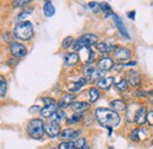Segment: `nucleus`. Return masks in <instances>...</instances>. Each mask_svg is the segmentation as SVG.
<instances>
[{"label":"nucleus","mask_w":153,"mask_h":149,"mask_svg":"<svg viewBox=\"0 0 153 149\" xmlns=\"http://www.w3.org/2000/svg\"><path fill=\"white\" fill-rule=\"evenodd\" d=\"M80 132H81L80 130H73V129L68 128V129H65V130H62L60 132V137L62 140H65V141L73 142V141H76V138L79 137Z\"/></svg>","instance_id":"6e6552de"},{"label":"nucleus","mask_w":153,"mask_h":149,"mask_svg":"<svg viewBox=\"0 0 153 149\" xmlns=\"http://www.w3.org/2000/svg\"><path fill=\"white\" fill-rule=\"evenodd\" d=\"M146 122H149V124L153 127V110L147 112V115H146Z\"/></svg>","instance_id":"f704fd0d"},{"label":"nucleus","mask_w":153,"mask_h":149,"mask_svg":"<svg viewBox=\"0 0 153 149\" xmlns=\"http://www.w3.org/2000/svg\"><path fill=\"white\" fill-rule=\"evenodd\" d=\"M58 109V104H46L44 108H41L40 109V115L42 116V117H45V118H48V117H51L54 112L57 111Z\"/></svg>","instance_id":"4468645a"},{"label":"nucleus","mask_w":153,"mask_h":149,"mask_svg":"<svg viewBox=\"0 0 153 149\" xmlns=\"http://www.w3.org/2000/svg\"><path fill=\"white\" fill-rule=\"evenodd\" d=\"M127 84H130L132 88H139L140 83H141V77L138 71H130L128 72V76H127Z\"/></svg>","instance_id":"9b49d317"},{"label":"nucleus","mask_w":153,"mask_h":149,"mask_svg":"<svg viewBox=\"0 0 153 149\" xmlns=\"http://www.w3.org/2000/svg\"><path fill=\"white\" fill-rule=\"evenodd\" d=\"M94 72H96V69H94L93 66H91V65H86V66L84 68V74H85V79H88V81H91V82H92Z\"/></svg>","instance_id":"5701e85b"},{"label":"nucleus","mask_w":153,"mask_h":149,"mask_svg":"<svg viewBox=\"0 0 153 149\" xmlns=\"http://www.w3.org/2000/svg\"><path fill=\"white\" fill-rule=\"evenodd\" d=\"M42 101H44L45 105H46V104H56V103H57L53 98H50V97H44V98H42Z\"/></svg>","instance_id":"c9c22d12"},{"label":"nucleus","mask_w":153,"mask_h":149,"mask_svg":"<svg viewBox=\"0 0 153 149\" xmlns=\"http://www.w3.org/2000/svg\"><path fill=\"white\" fill-rule=\"evenodd\" d=\"M30 12H31V11H22V12L20 13L19 16L17 17V19H18V20H21V19H24L25 17H27V16H28V13H30Z\"/></svg>","instance_id":"e433bc0d"},{"label":"nucleus","mask_w":153,"mask_h":149,"mask_svg":"<svg viewBox=\"0 0 153 149\" xmlns=\"http://www.w3.org/2000/svg\"><path fill=\"white\" fill-rule=\"evenodd\" d=\"M14 36L21 39V40H30L32 39L33 35H34V30H33V25L31 21H27V20H22L19 21L16 27H14V31H13Z\"/></svg>","instance_id":"f03ea898"},{"label":"nucleus","mask_w":153,"mask_h":149,"mask_svg":"<svg viewBox=\"0 0 153 149\" xmlns=\"http://www.w3.org/2000/svg\"><path fill=\"white\" fill-rule=\"evenodd\" d=\"M85 84H86V79H85V78H80V79H78L76 82H74V83L70 87V91H71V93H76V91H79Z\"/></svg>","instance_id":"4be33fe9"},{"label":"nucleus","mask_w":153,"mask_h":149,"mask_svg":"<svg viewBox=\"0 0 153 149\" xmlns=\"http://www.w3.org/2000/svg\"><path fill=\"white\" fill-rule=\"evenodd\" d=\"M113 56L117 62H124L130 59L131 57V51L126 47H115V50L113 51Z\"/></svg>","instance_id":"423d86ee"},{"label":"nucleus","mask_w":153,"mask_h":149,"mask_svg":"<svg viewBox=\"0 0 153 149\" xmlns=\"http://www.w3.org/2000/svg\"><path fill=\"white\" fill-rule=\"evenodd\" d=\"M54 13H56V8H54L53 4L51 1H46L44 4V14L50 18V17H53Z\"/></svg>","instance_id":"aec40b11"},{"label":"nucleus","mask_w":153,"mask_h":149,"mask_svg":"<svg viewBox=\"0 0 153 149\" xmlns=\"http://www.w3.org/2000/svg\"><path fill=\"white\" fill-rule=\"evenodd\" d=\"M58 149H76V148H74V144H73V142L64 141V142H61V143L58 146Z\"/></svg>","instance_id":"7c9ffc66"},{"label":"nucleus","mask_w":153,"mask_h":149,"mask_svg":"<svg viewBox=\"0 0 153 149\" xmlns=\"http://www.w3.org/2000/svg\"><path fill=\"white\" fill-rule=\"evenodd\" d=\"M110 107H111V108H112V110L115 111V112L125 111V110H126V108H127L126 103H125L123 99H120V98L112 101V102L110 103Z\"/></svg>","instance_id":"a211bd4d"},{"label":"nucleus","mask_w":153,"mask_h":149,"mask_svg":"<svg viewBox=\"0 0 153 149\" xmlns=\"http://www.w3.org/2000/svg\"><path fill=\"white\" fill-rule=\"evenodd\" d=\"M115 45L113 44H110V43H106V41H101V43H98L97 44V50L100 52V53H108L111 51H114L115 50Z\"/></svg>","instance_id":"2eb2a0df"},{"label":"nucleus","mask_w":153,"mask_h":149,"mask_svg":"<svg viewBox=\"0 0 153 149\" xmlns=\"http://www.w3.org/2000/svg\"><path fill=\"white\" fill-rule=\"evenodd\" d=\"M113 66H114V62H113V59L110 58V57H102V58H100L99 62H98V68H99V70H101L102 72L113 69Z\"/></svg>","instance_id":"1a4fd4ad"},{"label":"nucleus","mask_w":153,"mask_h":149,"mask_svg":"<svg viewBox=\"0 0 153 149\" xmlns=\"http://www.w3.org/2000/svg\"><path fill=\"white\" fill-rule=\"evenodd\" d=\"M26 131L31 138L40 140L45 134V123L41 118H33L27 123Z\"/></svg>","instance_id":"7ed1b4c3"},{"label":"nucleus","mask_w":153,"mask_h":149,"mask_svg":"<svg viewBox=\"0 0 153 149\" xmlns=\"http://www.w3.org/2000/svg\"><path fill=\"white\" fill-rule=\"evenodd\" d=\"M115 88H117L119 91H126L127 88H128L127 81H126V79H120L119 82L115 83Z\"/></svg>","instance_id":"cd10ccee"},{"label":"nucleus","mask_w":153,"mask_h":149,"mask_svg":"<svg viewBox=\"0 0 153 149\" xmlns=\"http://www.w3.org/2000/svg\"><path fill=\"white\" fill-rule=\"evenodd\" d=\"M26 4H31V1L30 0H14L12 2L14 7H21V6H25Z\"/></svg>","instance_id":"473e14b6"},{"label":"nucleus","mask_w":153,"mask_h":149,"mask_svg":"<svg viewBox=\"0 0 153 149\" xmlns=\"http://www.w3.org/2000/svg\"><path fill=\"white\" fill-rule=\"evenodd\" d=\"M6 90H7V81L2 74H0V97H4L6 95Z\"/></svg>","instance_id":"393cba45"},{"label":"nucleus","mask_w":153,"mask_h":149,"mask_svg":"<svg viewBox=\"0 0 153 149\" xmlns=\"http://www.w3.org/2000/svg\"><path fill=\"white\" fill-rule=\"evenodd\" d=\"M139 132H140V129H139V128H137V129L132 130L131 135H130V137H131V140H132L133 142H139V140H140Z\"/></svg>","instance_id":"2f4dec72"},{"label":"nucleus","mask_w":153,"mask_h":149,"mask_svg":"<svg viewBox=\"0 0 153 149\" xmlns=\"http://www.w3.org/2000/svg\"><path fill=\"white\" fill-rule=\"evenodd\" d=\"M71 107L76 111V114L81 115L82 112L87 111L90 109V103H87V102H73Z\"/></svg>","instance_id":"dca6fc26"},{"label":"nucleus","mask_w":153,"mask_h":149,"mask_svg":"<svg viewBox=\"0 0 153 149\" xmlns=\"http://www.w3.org/2000/svg\"><path fill=\"white\" fill-rule=\"evenodd\" d=\"M64 118H65V112L62 111L61 109H59V108L57 109V111L50 117L51 122H54V123H58V124H59Z\"/></svg>","instance_id":"412c9836"},{"label":"nucleus","mask_w":153,"mask_h":149,"mask_svg":"<svg viewBox=\"0 0 153 149\" xmlns=\"http://www.w3.org/2000/svg\"><path fill=\"white\" fill-rule=\"evenodd\" d=\"M99 96H100V93H99V90H98V88H91L90 90H88V97H90V102L91 103H94L98 101V98H99Z\"/></svg>","instance_id":"b1692460"},{"label":"nucleus","mask_w":153,"mask_h":149,"mask_svg":"<svg viewBox=\"0 0 153 149\" xmlns=\"http://www.w3.org/2000/svg\"><path fill=\"white\" fill-rule=\"evenodd\" d=\"M88 7H90L91 10H93V12H99V11H100V6H99V4L96 2V1L90 2V4H88Z\"/></svg>","instance_id":"72a5a7b5"},{"label":"nucleus","mask_w":153,"mask_h":149,"mask_svg":"<svg viewBox=\"0 0 153 149\" xmlns=\"http://www.w3.org/2000/svg\"><path fill=\"white\" fill-rule=\"evenodd\" d=\"M73 144L76 149H84L86 148V140L84 137H78L76 141H73Z\"/></svg>","instance_id":"bb28decb"},{"label":"nucleus","mask_w":153,"mask_h":149,"mask_svg":"<svg viewBox=\"0 0 153 149\" xmlns=\"http://www.w3.org/2000/svg\"><path fill=\"white\" fill-rule=\"evenodd\" d=\"M51 149H58V148H51Z\"/></svg>","instance_id":"a19ab883"},{"label":"nucleus","mask_w":153,"mask_h":149,"mask_svg":"<svg viewBox=\"0 0 153 149\" xmlns=\"http://www.w3.org/2000/svg\"><path fill=\"white\" fill-rule=\"evenodd\" d=\"M98 44V37L93 33H86L79 37L73 43V49L76 51H80L84 49H91L93 45Z\"/></svg>","instance_id":"20e7f679"},{"label":"nucleus","mask_w":153,"mask_h":149,"mask_svg":"<svg viewBox=\"0 0 153 149\" xmlns=\"http://www.w3.org/2000/svg\"><path fill=\"white\" fill-rule=\"evenodd\" d=\"M112 17H113V20H114V24L115 26H117V29H118V31L121 33V36L123 37H125L126 39H130V35H128V31H127V29H126V26L124 25V23H123V20L121 18L119 17V16H117V14H112Z\"/></svg>","instance_id":"9d476101"},{"label":"nucleus","mask_w":153,"mask_h":149,"mask_svg":"<svg viewBox=\"0 0 153 149\" xmlns=\"http://www.w3.org/2000/svg\"><path fill=\"white\" fill-rule=\"evenodd\" d=\"M64 62H65V65H67V66L76 65V63L79 62V55H78L76 52L67 53L66 56L64 57Z\"/></svg>","instance_id":"6ab92c4d"},{"label":"nucleus","mask_w":153,"mask_h":149,"mask_svg":"<svg viewBox=\"0 0 153 149\" xmlns=\"http://www.w3.org/2000/svg\"><path fill=\"white\" fill-rule=\"evenodd\" d=\"M96 118L100 126L107 129H112L117 126H119L121 121V117L118 112L113 111L112 109H107V108H97Z\"/></svg>","instance_id":"f257e3e1"},{"label":"nucleus","mask_w":153,"mask_h":149,"mask_svg":"<svg viewBox=\"0 0 153 149\" xmlns=\"http://www.w3.org/2000/svg\"><path fill=\"white\" fill-rule=\"evenodd\" d=\"M99 6H100V11H102V12L105 13V17H108V16L113 14V13H112V10H111V6H110L108 4L101 2V4H99Z\"/></svg>","instance_id":"a878e982"},{"label":"nucleus","mask_w":153,"mask_h":149,"mask_svg":"<svg viewBox=\"0 0 153 149\" xmlns=\"http://www.w3.org/2000/svg\"><path fill=\"white\" fill-rule=\"evenodd\" d=\"M81 117H82V115H80V114H76V115L71 116V117L67 120V123H68V124H76V123H78V122H80V121H81Z\"/></svg>","instance_id":"c756f323"},{"label":"nucleus","mask_w":153,"mask_h":149,"mask_svg":"<svg viewBox=\"0 0 153 149\" xmlns=\"http://www.w3.org/2000/svg\"><path fill=\"white\" fill-rule=\"evenodd\" d=\"M146 115H147V111H146V108L145 107H140L138 108V110L135 112V116H134V122L137 124H144L146 122Z\"/></svg>","instance_id":"ddd939ff"},{"label":"nucleus","mask_w":153,"mask_h":149,"mask_svg":"<svg viewBox=\"0 0 153 149\" xmlns=\"http://www.w3.org/2000/svg\"><path fill=\"white\" fill-rule=\"evenodd\" d=\"M39 109H40L39 107H32L30 111H31V112H34V111H39V112H40V110H39Z\"/></svg>","instance_id":"58836bf2"},{"label":"nucleus","mask_w":153,"mask_h":149,"mask_svg":"<svg viewBox=\"0 0 153 149\" xmlns=\"http://www.w3.org/2000/svg\"><path fill=\"white\" fill-rule=\"evenodd\" d=\"M10 52L13 57H17V58H22L27 55V49L25 47V45L20 44V43H11L10 45Z\"/></svg>","instance_id":"39448f33"},{"label":"nucleus","mask_w":153,"mask_h":149,"mask_svg":"<svg viewBox=\"0 0 153 149\" xmlns=\"http://www.w3.org/2000/svg\"><path fill=\"white\" fill-rule=\"evenodd\" d=\"M113 84V77H102L100 78L98 82H97V85L99 89H102V90H107L112 87Z\"/></svg>","instance_id":"f3484780"},{"label":"nucleus","mask_w":153,"mask_h":149,"mask_svg":"<svg viewBox=\"0 0 153 149\" xmlns=\"http://www.w3.org/2000/svg\"><path fill=\"white\" fill-rule=\"evenodd\" d=\"M152 144H153V140H152Z\"/></svg>","instance_id":"79ce46f5"},{"label":"nucleus","mask_w":153,"mask_h":149,"mask_svg":"<svg viewBox=\"0 0 153 149\" xmlns=\"http://www.w3.org/2000/svg\"><path fill=\"white\" fill-rule=\"evenodd\" d=\"M74 99H76V96H74L73 93H66V95L60 99V102L58 103V108L62 110L64 108H67V107L72 105V103H73Z\"/></svg>","instance_id":"f8f14e48"},{"label":"nucleus","mask_w":153,"mask_h":149,"mask_svg":"<svg viewBox=\"0 0 153 149\" xmlns=\"http://www.w3.org/2000/svg\"><path fill=\"white\" fill-rule=\"evenodd\" d=\"M127 17L131 19V20H134L135 19V11H131L127 13Z\"/></svg>","instance_id":"4c0bfd02"},{"label":"nucleus","mask_w":153,"mask_h":149,"mask_svg":"<svg viewBox=\"0 0 153 149\" xmlns=\"http://www.w3.org/2000/svg\"><path fill=\"white\" fill-rule=\"evenodd\" d=\"M45 132L47 136L54 138V137H58L60 135V126L58 123H54V122H48L45 124Z\"/></svg>","instance_id":"0eeeda50"},{"label":"nucleus","mask_w":153,"mask_h":149,"mask_svg":"<svg viewBox=\"0 0 153 149\" xmlns=\"http://www.w3.org/2000/svg\"><path fill=\"white\" fill-rule=\"evenodd\" d=\"M110 149H114V148H113V147H110Z\"/></svg>","instance_id":"ea45409f"},{"label":"nucleus","mask_w":153,"mask_h":149,"mask_svg":"<svg viewBox=\"0 0 153 149\" xmlns=\"http://www.w3.org/2000/svg\"><path fill=\"white\" fill-rule=\"evenodd\" d=\"M73 43H74V39L72 37H66L64 40H62V44H61V46L64 47V49H70L72 45H73Z\"/></svg>","instance_id":"c85d7f7f"},{"label":"nucleus","mask_w":153,"mask_h":149,"mask_svg":"<svg viewBox=\"0 0 153 149\" xmlns=\"http://www.w3.org/2000/svg\"><path fill=\"white\" fill-rule=\"evenodd\" d=\"M84 149H86V148H84Z\"/></svg>","instance_id":"37998d69"}]
</instances>
